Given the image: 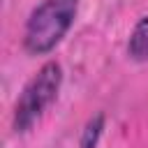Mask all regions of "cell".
<instances>
[{
	"label": "cell",
	"instance_id": "1",
	"mask_svg": "<svg viewBox=\"0 0 148 148\" xmlns=\"http://www.w3.org/2000/svg\"><path fill=\"white\" fill-rule=\"evenodd\" d=\"M79 0H42L28 16L23 46L32 56L51 53L74 25Z\"/></svg>",
	"mask_w": 148,
	"mask_h": 148
},
{
	"label": "cell",
	"instance_id": "2",
	"mask_svg": "<svg viewBox=\"0 0 148 148\" xmlns=\"http://www.w3.org/2000/svg\"><path fill=\"white\" fill-rule=\"evenodd\" d=\"M62 86V67L58 62H46L39 67V72L25 83L21 97L14 106V130L28 132L39 118L46 113V109L56 102L58 90Z\"/></svg>",
	"mask_w": 148,
	"mask_h": 148
},
{
	"label": "cell",
	"instance_id": "3",
	"mask_svg": "<svg viewBox=\"0 0 148 148\" xmlns=\"http://www.w3.org/2000/svg\"><path fill=\"white\" fill-rule=\"evenodd\" d=\"M127 51L139 62L148 60V16L139 18V23L134 25V30L130 35V42H127Z\"/></svg>",
	"mask_w": 148,
	"mask_h": 148
},
{
	"label": "cell",
	"instance_id": "4",
	"mask_svg": "<svg viewBox=\"0 0 148 148\" xmlns=\"http://www.w3.org/2000/svg\"><path fill=\"white\" fill-rule=\"evenodd\" d=\"M102 123H104L102 116H97L95 120L88 123V127H86V132H83V139H81V148H95L97 136H99V132H102Z\"/></svg>",
	"mask_w": 148,
	"mask_h": 148
}]
</instances>
